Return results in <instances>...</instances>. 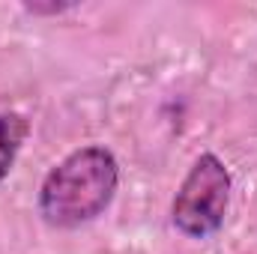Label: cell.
Returning <instances> with one entry per match:
<instances>
[{
  "label": "cell",
  "instance_id": "6da1fadb",
  "mask_svg": "<svg viewBox=\"0 0 257 254\" xmlns=\"http://www.w3.org/2000/svg\"><path fill=\"white\" fill-rule=\"evenodd\" d=\"M120 186V162L117 156L102 147L90 144L72 150L63 162H57L42 186H39V215L48 227L75 230L99 218Z\"/></svg>",
  "mask_w": 257,
  "mask_h": 254
},
{
  "label": "cell",
  "instance_id": "7a4b0ae2",
  "mask_svg": "<svg viewBox=\"0 0 257 254\" xmlns=\"http://www.w3.org/2000/svg\"><path fill=\"white\" fill-rule=\"evenodd\" d=\"M230 171L215 153H200L183 177L171 203L174 227L189 239H206L221 230L230 206Z\"/></svg>",
  "mask_w": 257,
  "mask_h": 254
},
{
  "label": "cell",
  "instance_id": "3957f363",
  "mask_svg": "<svg viewBox=\"0 0 257 254\" xmlns=\"http://www.w3.org/2000/svg\"><path fill=\"white\" fill-rule=\"evenodd\" d=\"M27 135H30V123L24 114H15V111L0 114V183L9 177Z\"/></svg>",
  "mask_w": 257,
  "mask_h": 254
},
{
  "label": "cell",
  "instance_id": "277c9868",
  "mask_svg": "<svg viewBox=\"0 0 257 254\" xmlns=\"http://www.w3.org/2000/svg\"><path fill=\"white\" fill-rule=\"evenodd\" d=\"M69 9H75V3H57V0H48V3H39V0L24 3V12H30V15H60V12H69Z\"/></svg>",
  "mask_w": 257,
  "mask_h": 254
}]
</instances>
